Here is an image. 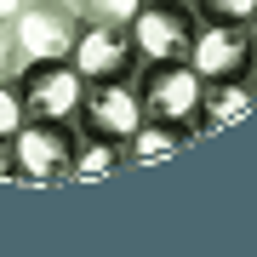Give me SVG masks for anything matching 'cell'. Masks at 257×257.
Returning <instances> with one entry per match:
<instances>
[{
  "label": "cell",
  "mask_w": 257,
  "mask_h": 257,
  "mask_svg": "<svg viewBox=\"0 0 257 257\" xmlns=\"http://www.w3.org/2000/svg\"><path fill=\"white\" fill-rule=\"evenodd\" d=\"M126 172V143L114 138H86L74 143V160H69V183H103V177Z\"/></svg>",
  "instance_id": "obj_11"
},
{
  "label": "cell",
  "mask_w": 257,
  "mask_h": 257,
  "mask_svg": "<svg viewBox=\"0 0 257 257\" xmlns=\"http://www.w3.org/2000/svg\"><path fill=\"white\" fill-rule=\"evenodd\" d=\"M69 63L80 69L86 80H132V74H138L132 23H97V18H80V35H74Z\"/></svg>",
  "instance_id": "obj_4"
},
{
  "label": "cell",
  "mask_w": 257,
  "mask_h": 257,
  "mask_svg": "<svg viewBox=\"0 0 257 257\" xmlns=\"http://www.w3.org/2000/svg\"><path fill=\"white\" fill-rule=\"evenodd\" d=\"M80 35V12L74 6H23L12 18V40H18V63H57L74 52Z\"/></svg>",
  "instance_id": "obj_7"
},
{
  "label": "cell",
  "mask_w": 257,
  "mask_h": 257,
  "mask_svg": "<svg viewBox=\"0 0 257 257\" xmlns=\"http://www.w3.org/2000/svg\"><path fill=\"white\" fill-rule=\"evenodd\" d=\"M138 97H143V120H172V126H194L200 109V74L189 63H143L138 69ZM200 132V126H194Z\"/></svg>",
  "instance_id": "obj_5"
},
{
  "label": "cell",
  "mask_w": 257,
  "mask_h": 257,
  "mask_svg": "<svg viewBox=\"0 0 257 257\" xmlns=\"http://www.w3.org/2000/svg\"><path fill=\"white\" fill-rule=\"evenodd\" d=\"M23 6H29V0H0V23H12V18H18Z\"/></svg>",
  "instance_id": "obj_17"
},
{
  "label": "cell",
  "mask_w": 257,
  "mask_h": 257,
  "mask_svg": "<svg viewBox=\"0 0 257 257\" xmlns=\"http://www.w3.org/2000/svg\"><path fill=\"white\" fill-rule=\"evenodd\" d=\"M251 103H257V92H251L246 74H234V80H200V109H194V126H200V132H223L229 120L251 114Z\"/></svg>",
  "instance_id": "obj_9"
},
{
  "label": "cell",
  "mask_w": 257,
  "mask_h": 257,
  "mask_svg": "<svg viewBox=\"0 0 257 257\" xmlns=\"http://www.w3.org/2000/svg\"><path fill=\"white\" fill-rule=\"evenodd\" d=\"M18 92H23V114L29 120H74L86 103V74L57 57V63H23L18 69Z\"/></svg>",
  "instance_id": "obj_2"
},
{
  "label": "cell",
  "mask_w": 257,
  "mask_h": 257,
  "mask_svg": "<svg viewBox=\"0 0 257 257\" xmlns=\"http://www.w3.org/2000/svg\"><path fill=\"white\" fill-rule=\"evenodd\" d=\"M29 6H74V0H29Z\"/></svg>",
  "instance_id": "obj_19"
},
{
  "label": "cell",
  "mask_w": 257,
  "mask_h": 257,
  "mask_svg": "<svg viewBox=\"0 0 257 257\" xmlns=\"http://www.w3.org/2000/svg\"><path fill=\"white\" fill-rule=\"evenodd\" d=\"M200 138L194 126H172V120H143L138 132L126 138V166H155V160H172Z\"/></svg>",
  "instance_id": "obj_10"
},
{
  "label": "cell",
  "mask_w": 257,
  "mask_h": 257,
  "mask_svg": "<svg viewBox=\"0 0 257 257\" xmlns=\"http://www.w3.org/2000/svg\"><path fill=\"white\" fill-rule=\"evenodd\" d=\"M0 183H18V166H12V149L0 143Z\"/></svg>",
  "instance_id": "obj_16"
},
{
  "label": "cell",
  "mask_w": 257,
  "mask_h": 257,
  "mask_svg": "<svg viewBox=\"0 0 257 257\" xmlns=\"http://www.w3.org/2000/svg\"><path fill=\"white\" fill-rule=\"evenodd\" d=\"M138 6L143 0H74V12L80 18H97V23H126Z\"/></svg>",
  "instance_id": "obj_14"
},
{
  "label": "cell",
  "mask_w": 257,
  "mask_h": 257,
  "mask_svg": "<svg viewBox=\"0 0 257 257\" xmlns=\"http://www.w3.org/2000/svg\"><path fill=\"white\" fill-rule=\"evenodd\" d=\"M74 126L86 138H114L126 143L143 126V97H138V74L132 80H86V103L74 114Z\"/></svg>",
  "instance_id": "obj_6"
},
{
  "label": "cell",
  "mask_w": 257,
  "mask_h": 257,
  "mask_svg": "<svg viewBox=\"0 0 257 257\" xmlns=\"http://www.w3.org/2000/svg\"><path fill=\"white\" fill-rule=\"evenodd\" d=\"M200 23H246L257 12V0H189Z\"/></svg>",
  "instance_id": "obj_12"
},
{
  "label": "cell",
  "mask_w": 257,
  "mask_h": 257,
  "mask_svg": "<svg viewBox=\"0 0 257 257\" xmlns=\"http://www.w3.org/2000/svg\"><path fill=\"white\" fill-rule=\"evenodd\" d=\"M74 143H80V126L74 120H23L12 132V166H18V183L29 189H57L69 183V160Z\"/></svg>",
  "instance_id": "obj_1"
},
{
  "label": "cell",
  "mask_w": 257,
  "mask_h": 257,
  "mask_svg": "<svg viewBox=\"0 0 257 257\" xmlns=\"http://www.w3.org/2000/svg\"><path fill=\"white\" fill-rule=\"evenodd\" d=\"M23 63H18V40H12V23H0V80H12Z\"/></svg>",
  "instance_id": "obj_15"
},
{
  "label": "cell",
  "mask_w": 257,
  "mask_h": 257,
  "mask_svg": "<svg viewBox=\"0 0 257 257\" xmlns=\"http://www.w3.org/2000/svg\"><path fill=\"white\" fill-rule=\"evenodd\" d=\"M189 69L200 74V80H234V74H251V35H246V23H200V18H194Z\"/></svg>",
  "instance_id": "obj_8"
},
{
  "label": "cell",
  "mask_w": 257,
  "mask_h": 257,
  "mask_svg": "<svg viewBox=\"0 0 257 257\" xmlns=\"http://www.w3.org/2000/svg\"><path fill=\"white\" fill-rule=\"evenodd\" d=\"M246 35H251V63H257V12L246 18Z\"/></svg>",
  "instance_id": "obj_18"
},
{
  "label": "cell",
  "mask_w": 257,
  "mask_h": 257,
  "mask_svg": "<svg viewBox=\"0 0 257 257\" xmlns=\"http://www.w3.org/2000/svg\"><path fill=\"white\" fill-rule=\"evenodd\" d=\"M126 23H132V46H138V69L143 63H189L194 6H155V0H143Z\"/></svg>",
  "instance_id": "obj_3"
},
{
  "label": "cell",
  "mask_w": 257,
  "mask_h": 257,
  "mask_svg": "<svg viewBox=\"0 0 257 257\" xmlns=\"http://www.w3.org/2000/svg\"><path fill=\"white\" fill-rule=\"evenodd\" d=\"M246 80H251V92H257V63H251V74H246Z\"/></svg>",
  "instance_id": "obj_21"
},
{
  "label": "cell",
  "mask_w": 257,
  "mask_h": 257,
  "mask_svg": "<svg viewBox=\"0 0 257 257\" xmlns=\"http://www.w3.org/2000/svg\"><path fill=\"white\" fill-rule=\"evenodd\" d=\"M23 92H18V74L12 80H0V143H12V132L23 126Z\"/></svg>",
  "instance_id": "obj_13"
},
{
  "label": "cell",
  "mask_w": 257,
  "mask_h": 257,
  "mask_svg": "<svg viewBox=\"0 0 257 257\" xmlns=\"http://www.w3.org/2000/svg\"><path fill=\"white\" fill-rule=\"evenodd\" d=\"M155 6H189V0H155Z\"/></svg>",
  "instance_id": "obj_20"
}]
</instances>
